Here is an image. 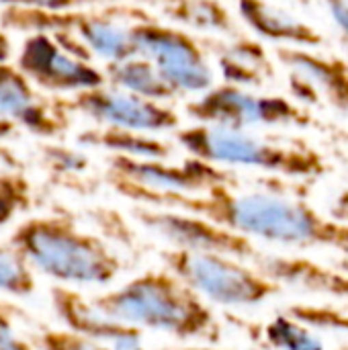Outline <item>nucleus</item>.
I'll list each match as a JSON object with an SVG mask.
<instances>
[{
  "mask_svg": "<svg viewBox=\"0 0 348 350\" xmlns=\"http://www.w3.org/2000/svg\"><path fill=\"white\" fill-rule=\"evenodd\" d=\"M107 180L125 199L146 207L203 215L250 240L295 250H340L345 226L320 213L306 199L267 191H238L234 185H215L203 195L154 193L111 174Z\"/></svg>",
  "mask_w": 348,
  "mask_h": 350,
  "instance_id": "f257e3e1",
  "label": "nucleus"
},
{
  "mask_svg": "<svg viewBox=\"0 0 348 350\" xmlns=\"http://www.w3.org/2000/svg\"><path fill=\"white\" fill-rule=\"evenodd\" d=\"M92 301L113 320L142 332L168 334L176 340L217 342L222 338L211 304L168 269L146 271Z\"/></svg>",
  "mask_w": 348,
  "mask_h": 350,
  "instance_id": "f03ea898",
  "label": "nucleus"
},
{
  "mask_svg": "<svg viewBox=\"0 0 348 350\" xmlns=\"http://www.w3.org/2000/svg\"><path fill=\"white\" fill-rule=\"evenodd\" d=\"M8 242L33 271L59 285H109L121 273L117 252L66 215L29 217L14 228Z\"/></svg>",
  "mask_w": 348,
  "mask_h": 350,
  "instance_id": "7ed1b4c3",
  "label": "nucleus"
},
{
  "mask_svg": "<svg viewBox=\"0 0 348 350\" xmlns=\"http://www.w3.org/2000/svg\"><path fill=\"white\" fill-rule=\"evenodd\" d=\"M174 139L187 156L228 170L250 168L293 180H318L330 170L324 154L302 139H281L201 123L176 129Z\"/></svg>",
  "mask_w": 348,
  "mask_h": 350,
  "instance_id": "20e7f679",
  "label": "nucleus"
},
{
  "mask_svg": "<svg viewBox=\"0 0 348 350\" xmlns=\"http://www.w3.org/2000/svg\"><path fill=\"white\" fill-rule=\"evenodd\" d=\"M148 14V10L139 4H103L80 10H35L23 6H2L0 10V27L6 31L18 33H68L74 35L80 43L88 47V51L103 59L105 64L121 62L131 55V23Z\"/></svg>",
  "mask_w": 348,
  "mask_h": 350,
  "instance_id": "39448f33",
  "label": "nucleus"
},
{
  "mask_svg": "<svg viewBox=\"0 0 348 350\" xmlns=\"http://www.w3.org/2000/svg\"><path fill=\"white\" fill-rule=\"evenodd\" d=\"M160 260L164 269L215 306L256 308L283 293V287L265 277L254 265L226 254L166 248L160 252Z\"/></svg>",
  "mask_w": 348,
  "mask_h": 350,
  "instance_id": "423d86ee",
  "label": "nucleus"
},
{
  "mask_svg": "<svg viewBox=\"0 0 348 350\" xmlns=\"http://www.w3.org/2000/svg\"><path fill=\"white\" fill-rule=\"evenodd\" d=\"M129 31L135 55L150 59L178 98L199 96L215 84V68L199 35L168 25L152 12L133 21Z\"/></svg>",
  "mask_w": 348,
  "mask_h": 350,
  "instance_id": "0eeeda50",
  "label": "nucleus"
},
{
  "mask_svg": "<svg viewBox=\"0 0 348 350\" xmlns=\"http://www.w3.org/2000/svg\"><path fill=\"white\" fill-rule=\"evenodd\" d=\"M189 119L201 125L228 129L256 127H297L308 129L316 123L308 107L281 94H265L252 88L215 82L207 92L185 103Z\"/></svg>",
  "mask_w": 348,
  "mask_h": 350,
  "instance_id": "6e6552de",
  "label": "nucleus"
},
{
  "mask_svg": "<svg viewBox=\"0 0 348 350\" xmlns=\"http://www.w3.org/2000/svg\"><path fill=\"white\" fill-rule=\"evenodd\" d=\"M70 115H82L96 127H115L142 133H174L180 129V115L166 103L150 100L109 84L82 90L70 96H55Z\"/></svg>",
  "mask_w": 348,
  "mask_h": 350,
  "instance_id": "1a4fd4ad",
  "label": "nucleus"
},
{
  "mask_svg": "<svg viewBox=\"0 0 348 350\" xmlns=\"http://www.w3.org/2000/svg\"><path fill=\"white\" fill-rule=\"evenodd\" d=\"M133 215L148 232L156 234L160 240H164L170 248L176 250L226 254L250 265H254L256 258L263 254L254 240L240 236L203 215L146 205L135 207Z\"/></svg>",
  "mask_w": 348,
  "mask_h": 350,
  "instance_id": "9d476101",
  "label": "nucleus"
},
{
  "mask_svg": "<svg viewBox=\"0 0 348 350\" xmlns=\"http://www.w3.org/2000/svg\"><path fill=\"white\" fill-rule=\"evenodd\" d=\"M14 64L39 90L53 96H70L107 84L103 68L66 51L47 33L25 35Z\"/></svg>",
  "mask_w": 348,
  "mask_h": 350,
  "instance_id": "9b49d317",
  "label": "nucleus"
},
{
  "mask_svg": "<svg viewBox=\"0 0 348 350\" xmlns=\"http://www.w3.org/2000/svg\"><path fill=\"white\" fill-rule=\"evenodd\" d=\"M277 64L287 72L291 94L299 105H328L348 115V57L326 55L306 47H273Z\"/></svg>",
  "mask_w": 348,
  "mask_h": 350,
  "instance_id": "f8f14e48",
  "label": "nucleus"
},
{
  "mask_svg": "<svg viewBox=\"0 0 348 350\" xmlns=\"http://www.w3.org/2000/svg\"><path fill=\"white\" fill-rule=\"evenodd\" d=\"M107 174L129 180L154 193L176 195H203L215 185H236L232 170L195 156H187L183 162L109 156Z\"/></svg>",
  "mask_w": 348,
  "mask_h": 350,
  "instance_id": "ddd939ff",
  "label": "nucleus"
},
{
  "mask_svg": "<svg viewBox=\"0 0 348 350\" xmlns=\"http://www.w3.org/2000/svg\"><path fill=\"white\" fill-rule=\"evenodd\" d=\"M0 115L37 137H62L70 125L72 115L59 107L53 94L39 90L16 64H0Z\"/></svg>",
  "mask_w": 348,
  "mask_h": 350,
  "instance_id": "4468645a",
  "label": "nucleus"
},
{
  "mask_svg": "<svg viewBox=\"0 0 348 350\" xmlns=\"http://www.w3.org/2000/svg\"><path fill=\"white\" fill-rule=\"evenodd\" d=\"M49 301L62 326L74 334L113 350H150L144 345L142 330L113 320L92 299H86L70 285H53L49 289Z\"/></svg>",
  "mask_w": 348,
  "mask_h": 350,
  "instance_id": "2eb2a0df",
  "label": "nucleus"
},
{
  "mask_svg": "<svg viewBox=\"0 0 348 350\" xmlns=\"http://www.w3.org/2000/svg\"><path fill=\"white\" fill-rule=\"evenodd\" d=\"M203 45L213 55L222 82L256 90L277 76V59L260 39L236 33L230 37H205Z\"/></svg>",
  "mask_w": 348,
  "mask_h": 350,
  "instance_id": "dca6fc26",
  "label": "nucleus"
},
{
  "mask_svg": "<svg viewBox=\"0 0 348 350\" xmlns=\"http://www.w3.org/2000/svg\"><path fill=\"white\" fill-rule=\"evenodd\" d=\"M254 267L283 289L348 299V273L338 267H326L310 256L263 252Z\"/></svg>",
  "mask_w": 348,
  "mask_h": 350,
  "instance_id": "f3484780",
  "label": "nucleus"
},
{
  "mask_svg": "<svg viewBox=\"0 0 348 350\" xmlns=\"http://www.w3.org/2000/svg\"><path fill=\"white\" fill-rule=\"evenodd\" d=\"M236 12L256 39L269 41L275 47L318 49L326 43L314 25L271 0H236Z\"/></svg>",
  "mask_w": 348,
  "mask_h": 350,
  "instance_id": "a211bd4d",
  "label": "nucleus"
},
{
  "mask_svg": "<svg viewBox=\"0 0 348 350\" xmlns=\"http://www.w3.org/2000/svg\"><path fill=\"white\" fill-rule=\"evenodd\" d=\"M156 18L205 37L240 33L232 10L222 0H137Z\"/></svg>",
  "mask_w": 348,
  "mask_h": 350,
  "instance_id": "6ab92c4d",
  "label": "nucleus"
},
{
  "mask_svg": "<svg viewBox=\"0 0 348 350\" xmlns=\"http://www.w3.org/2000/svg\"><path fill=\"white\" fill-rule=\"evenodd\" d=\"M78 144L133 160H170L172 156V146L158 135L115 127L86 129L78 135Z\"/></svg>",
  "mask_w": 348,
  "mask_h": 350,
  "instance_id": "aec40b11",
  "label": "nucleus"
},
{
  "mask_svg": "<svg viewBox=\"0 0 348 350\" xmlns=\"http://www.w3.org/2000/svg\"><path fill=\"white\" fill-rule=\"evenodd\" d=\"M107 84L150 100L158 103H168L178 98L174 90L168 86L160 70L146 57L142 55H131L121 62H111L103 66Z\"/></svg>",
  "mask_w": 348,
  "mask_h": 350,
  "instance_id": "412c9836",
  "label": "nucleus"
},
{
  "mask_svg": "<svg viewBox=\"0 0 348 350\" xmlns=\"http://www.w3.org/2000/svg\"><path fill=\"white\" fill-rule=\"evenodd\" d=\"M263 340L273 350H324L320 336L287 312L263 326Z\"/></svg>",
  "mask_w": 348,
  "mask_h": 350,
  "instance_id": "4be33fe9",
  "label": "nucleus"
},
{
  "mask_svg": "<svg viewBox=\"0 0 348 350\" xmlns=\"http://www.w3.org/2000/svg\"><path fill=\"white\" fill-rule=\"evenodd\" d=\"M33 291L35 271L31 265L10 242H0V293L10 297H29Z\"/></svg>",
  "mask_w": 348,
  "mask_h": 350,
  "instance_id": "5701e85b",
  "label": "nucleus"
},
{
  "mask_svg": "<svg viewBox=\"0 0 348 350\" xmlns=\"http://www.w3.org/2000/svg\"><path fill=\"white\" fill-rule=\"evenodd\" d=\"M33 187L23 170H0V228L31 209Z\"/></svg>",
  "mask_w": 348,
  "mask_h": 350,
  "instance_id": "b1692460",
  "label": "nucleus"
},
{
  "mask_svg": "<svg viewBox=\"0 0 348 350\" xmlns=\"http://www.w3.org/2000/svg\"><path fill=\"white\" fill-rule=\"evenodd\" d=\"M31 342L37 350H113L107 345L84 338L66 328H41L31 338Z\"/></svg>",
  "mask_w": 348,
  "mask_h": 350,
  "instance_id": "393cba45",
  "label": "nucleus"
},
{
  "mask_svg": "<svg viewBox=\"0 0 348 350\" xmlns=\"http://www.w3.org/2000/svg\"><path fill=\"white\" fill-rule=\"evenodd\" d=\"M289 316L316 330H348V316L332 306H293Z\"/></svg>",
  "mask_w": 348,
  "mask_h": 350,
  "instance_id": "a878e982",
  "label": "nucleus"
},
{
  "mask_svg": "<svg viewBox=\"0 0 348 350\" xmlns=\"http://www.w3.org/2000/svg\"><path fill=\"white\" fill-rule=\"evenodd\" d=\"M111 2H117V0H0L2 6H23V8L51 10V12L92 8V6H103Z\"/></svg>",
  "mask_w": 348,
  "mask_h": 350,
  "instance_id": "bb28decb",
  "label": "nucleus"
},
{
  "mask_svg": "<svg viewBox=\"0 0 348 350\" xmlns=\"http://www.w3.org/2000/svg\"><path fill=\"white\" fill-rule=\"evenodd\" d=\"M45 158L55 170H62V172H82L88 166V158L84 154L62 148V146L45 148Z\"/></svg>",
  "mask_w": 348,
  "mask_h": 350,
  "instance_id": "cd10ccee",
  "label": "nucleus"
},
{
  "mask_svg": "<svg viewBox=\"0 0 348 350\" xmlns=\"http://www.w3.org/2000/svg\"><path fill=\"white\" fill-rule=\"evenodd\" d=\"M0 350H35L12 326L10 318L0 310Z\"/></svg>",
  "mask_w": 348,
  "mask_h": 350,
  "instance_id": "c85d7f7f",
  "label": "nucleus"
},
{
  "mask_svg": "<svg viewBox=\"0 0 348 350\" xmlns=\"http://www.w3.org/2000/svg\"><path fill=\"white\" fill-rule=\"evenodd\" d=\"M324 4H326L330 18L334 21V25L340 33V39L348 51V0H324Z\"/></svg>",
  "mask_w": 348,
  "mask_h": 350,
  "instance_id": "c756f323",
  "label": "nucleus"
},
{
  "mask_svg": "<svg viewBox=\"0 0 348 350\" xmlns=\"http://www.w3.org/2000/svg\"><path fill=\"white\" fill-rule=\"evenodd\" d=\"M330 217L340 224H348V191L338 193V197L334 199L330 207Z\"/></svg>",
  "mask_w": 348,
  "mask_h": 350,
  "instance_id": "7c9ffc66",
  "label": "nucleus"
},
{
  "mask_svg": "<svg viewBox=\"0 0 348 350\" xmlns=\"http://www.w3.org/2000/svg\"><path fill=\"white\" fill-rule=\"evenodd\" d=\"M0 170H23L21 158L0 142Z\"/></svg>",
  "mask_w": 348,
  "mask_h": 350,
  "instance_id": "2f4dec72",
  "label": "nucleus"
},
{
  "mask_svg": "<svg viewBox=\"0 0 348 350\" xmlns=\"http://www.w3.org/2000/svg\"><path fill=\"white\" fill-rule=\"evenodd\" d=\"M18 135H21V129L12 121H8L4 115H0V142L4 144V142L16 139Z\"/></svg>",
  "mask_w": 348,
  "mask_h": 350,
  "instance_id": "473e14b6",
  "label": "nucleus"
},
{
  "mask_svg": "<svg viewBox=\"0 0 348 350\" xmlns=\"http://www.w3.org/2000/svg\"><path fill=\"white\" fill-rule=\"evenodd\" d=\"M12 39H10V35H8V31L4 29V27H0V64H4V62H10V57H12Z\"/></svg>",
  "mask_w": 348,
  "mask_h": 350,
  "instance_id": "72a5a7b5",
  "label": "nucleus"
},
{
  "mask_svg": "<svg viewBox=\"0 0 348 350\" xmlns=\"http://www.w3.org/2000/svg\"><path fill=\"white\" fill-rule=\"evenodd\" d=\"M154 350H228V349H219V347H211V345H189V347H168V349L164 347V349H154Z\"/></svg>",
  "mask_w": 348,
  "mask_h": 350,
  "instance_id": "f704fd0d",
  "label": "nucleus"
},
{
  "mask_svg": "<svg viewBox=\"0 0 348 350\" xmlns=\"http://www.w3.org/2000/svg\"><path fill=\"white\" fill-rule=\"evenodd\" d=\"M343 242H340V252L348 258V224H343Z\"/></svg>",
  "mask_w": 348,
  "mask_h": 350,
  "instance_id": "c9c22d12",
  "label": "nucleus"
},
{
  "mask_svg": "<svg viewBox=\"0 0 348 350\" xmlns=\"http://www.w3.org/2000/svg\"><path fill=\"white\" fill-rule=\"evenodd\" d=\"M336 267H338L340 271H345V273H348V258H347V256H345V258H343V260H340V262H338Z\"/></svg>",
  "mask_w": 348,
  "mask_h": 350,
  "instance_id": "e433bc0d",
  "label": "nucleus"
},
{
  "mask_svg": "<svg viewBox=\"0 0 348 350\" xmlns=\"http://www.w3.org/2000/svg\"><path fill=\"white\" fill-rule=\"evenodd\" d=\"M340 350H348V345H345V347H343V349Z\"/></svg>",
  "mask_w": 348,
  "mask_h": 350,
  "instance_id": "4c0bfd02",
  "label": "nucleus"
}]
</instances>
